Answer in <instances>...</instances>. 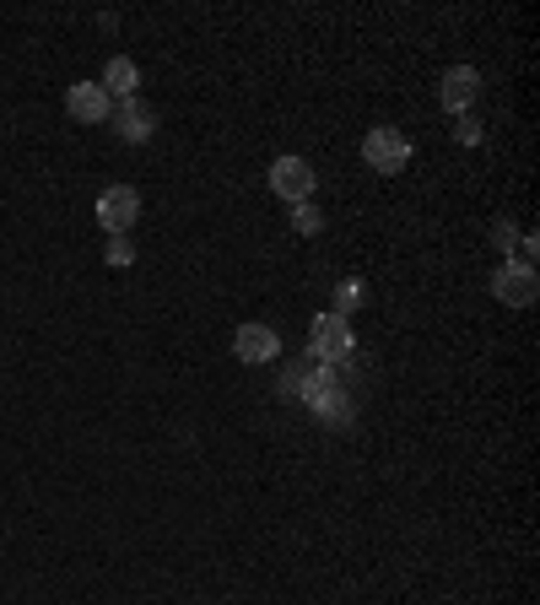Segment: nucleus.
<instances>
[{"instance_id": "0eeeda50", "label": "nucleus", "mask_w": 540, "mask_h": 605, "mask_svg": "<svg viewBox=\"0 0 540 605\" xmlns=\"http://www.w3.org/2000/svg\"><path fill=\"white\" fill-rule=\"evenodd\" d=\"M109 120H114L120 141H131V147H140V141H151V136H157V114H151V103H140V98H125Z\"/></svg>"}, {"instance_id": "423d86ee", "label": "nucleus", "mask_w": 540, "mask_h": 605, "mask_svg": "<svg viewBox=\"0 0 540 605\" xmlns=\"http://www.w3.org/2000/svg\"><path fill=\"white\" fill-rule=\"evenodd\" d=\"M476 92H481V76H476L470 65H454V71L438 82V103H443L454 120H465V109L476 103Z\"/></svg>"}, {"instance_id": "4468645a", "label": "nucleus", "mask_w": 540, "mask_h": 605, "mask_svg": "<svg viewBox=\"0 0 540 605\" xmlns=\"http://www.w3.org/2000/svg\"><path fill=\"white\" fill-rule=\"evenodd\" d=\"M454 141H459V147H476V141H481V125H476V120L465 114V120L454 125Z\"/></svg>"}, {"instance_id": "9d476101", "label": "nucleus", "mask_w": 540, "mask_h": 605, "mask_svg": "<svg viewBox=\"0 0 540 605\" xmlns=\"http://www.w3.org/2000/svg\"><path fill=\"white\" fill-rule=\"evenodd\" d=\"M98 87H103L109 98H120V103H125V98H135V87H140V71H135V60H125V54H114Z\"/></svg>"}, {"instance_id": "f8f14e48", "label": "nucleus", "mask_w": 540, "mask_h": 605, "mask_svg": "<svg viewBox=\"0 0 540 605\" xmlns=\"http://www.w3.org/2000/svg\"><path fill=\"white\" fill-rule=\"evenodd\" d=\"M357 302H363V282H341V293H335V313L346 319Z\"/></svg>"}, {"instance_id": "9b49d317", "label": "nucleus", "mask_w": 540, "mask_h": 605, "mask_svg": "<svg viewBox=\"0 0 540 605\" xmlns=\"http://www.w3.org/2000/svg\"><path fill=\"white\" fill-rule=\"evenodd\" d=\"M292 227H297L303 238H314V233H324V211L303 200V206H292Z\"/></svg>"}, {"instance_id": "6e6552de", "label": "nucleus", "mask_w": 540, "mask_h": 605, "mask_svg": "<svg viewBox=\"0 0 540 605\" xmlns=\"http://www.w3.org/2000/svg\"><path fill=\"white\" fill-rule=\"evenodd\" d=\"M65 109H71L82 125H103V120L114 114V98H109L98 82H76V87L65 92Z\"/></svg>"}, {"instance_id": "ddd939ff", "label": "nucleus", "mask_w": 540, "mask_h": 605, "mask_svg": "<svg viewBox=\"0 0 540 605\" xmlns=\"http://www.w3.org/2000/svg\"><path fill=\"white\" fill-rule=\"evenodd\" d=\"M103 260H109V266H114V271H125V266H131V260H135L131 238H109V255H103Z\"/></svg>"}, {"instance_id": "1a4fd4ad", "label": "nucleus", "mask_w": 540, "mask_h": 605, "mask_svg": "<svg viewBox=\"0 0 540 605\" xmlns=\"http://www.w3.org/2000/svg\"><path fill=\"white\" fill-rule=\"evenodd\" d=\"M233 351H238V362H275L281 335H275L270 324H244V330L233 335Z\"/></svg>"}, {"instance_id": "f03ea898", "label": "nucleus", "mask_w": 540, "mask_h": 605, "mask_svg": "<svg viewBox=\"0 0 540 605\" xmlns=\"http://www.w3.org/2000/svg\"><path fill=\"white\" fill-rule=\"evenodd\" d=\"M135 217H140V195H135L131 184H109L98 195V222L109 227V238H125L135 227Z\"/></svg>"}, {"instance_id": "20e7f679", "label": "nucleus", "mask_w": 540, "mask_h": 605, "mask_svg": "<svg viewBox=\"0 0 540 605\" xmlns=\"http://www.w3.org/2000/svg\"><path fill=\"white\" fill-rule=\"evenodd\" d=\"M270 189H275L281 200L303 206V200L314 195V168H308L303 157H275V162H270Z\"/></svg>"}, {"instance_id": "7ed1b4c3", "label": "nucleus", "mask_w": 540, "mask_h": 605, "mask_svg": "<svg viewBox=\"0 0 540 605\" xmlns=\"http://www.w3.org/2000/svg\"><path fill=\"white\" fill-rule=\"evenodd\" d=\"M363 157H368V168H373V173H401L405 162H410V141H405L401 131L379 125V131H368V141H363Z\"/></svg>"}, {"instance_id": "f257e3e1", "label": "nucleus", "mask_w": 540, "mask_h": 605, "mask_svg": "<svg viewBox=\"0 0 540 605\" xmlns=\"http://www.w3.org/2000/svg\"><path fill=\"white\" fill-rule=\"evenodd\" d=\"M308 341H314V357H319V362H341V357H352V346H357V335H352V324H346L341 313H319V319L308 324Z\"/></svg>"}, {"instance_id": "39448f33", "label": "nucleus", "mask_w": 540, "mask_h": 605, "mask_svg": "<svg viewBox=\"0 0 540 605\" xmlns=\"http://www.w3.org/2000/svg\"><path fill=\"white\" fill-rule=\"evenodd\" d=\"M492 293L508 302V308H530L540 298V276L536 266H519V260H508L498 276H492Z\"/></svg>"}]
</instances>
